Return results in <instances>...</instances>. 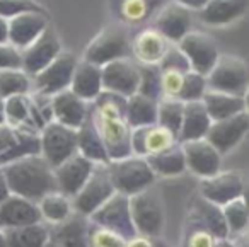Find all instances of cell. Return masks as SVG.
Instances as JSON below:
<instances>
[{
	"instance_id": "cell-1",
	"label": "cell",
	"mask_w": 249,
	"mask_h": 247,
	"mask_svg": "<svg viewBox=\"0 0 249 247\" xmlns=\"http://www.w3.org/2000/svg\"><path fill=\"white\" fill-rule=\"evenodd\" d=\"M89 116L106 147L109 162L133 155V130L126 118V99L124 97L103 90L99 97L89 104Z\"/></svg>"
},
{
	"instance_id": "cell-2",
	"label": "cell",
	"mask_w": 249,
	"mask_h": 247,
	"mask_svg": "<svg viewBox=\"0 0 249 247\" xmlns=\"http://www.w3.org/2000/svg\"><path fill=\"white\" fill-rule=\"evenodd\" d=\"M0 169L5 176L11 194L38 203L43 196L58 191L53 167L41 155H28Z\"/></svg>"
},
{
	"instance_id": "cell-3",
	"label": "cell",
	"mask_w": 249,
	"mask_h": 247,
	"mask_svg": "<svg viewBox=\"0 0 249 247\" xmlns=\"http://www.w3.org/2000/svg\"><path fill=\"white\" fill-rule=\"evenodd\" d=\"M107 169H109L111 181H113L116 193L128 196V198L154 186L157 179L147 159L139 157V155H128L124 159L111 160L107 164Z\"/></svg>"
},
{
	"instance_id": "cell-4",
	"label": "cell",
	"mask_w": 249,
	"mask_h": 247,
	"mask_svg": "<svg viewBox=\"0 0 249 247\" xmlns=\"http://www.w3.org/2000/svg\"><path fill=\"white\" fill-rule=\"evenodd\" d=\"M121 58H132V39L123 26L111 24L87 45L82 60L103 69L107 63Z\"/></svg>"
},
{
	"instance_id": "cell-5",
	"label": "cell",
	"mask_w": 249,
	"mask_h": 247,
	"mask_svg": "<svg viewBox=\"0 0 249 247\" xmlns=\"http://www.w3.org/2000/svg\"><path fill=\"white\" fill-rule=\"evenodd\" d=\"M132 220L137 233L160 237L166 227V208L160 193L154 186L130 198Z\"/></svg>"
},
{
	"instance_id": "cell-6",
	"label": "cell",
	"mask_w": 249,
	"mask_h": 247,
	"mask_svg": "<svg viewBox=\"0 0 249 247\" xmlns=\"http://www.w3.org/2000/svg\"><path fill=\"white\" fill-rule=\"evenodd\" d=\"M207 84L210 90L242 97L249 86V65L241 56L220 53L215 67L207 75Z\"/></svg>"
},
{
	"instance_id": "cell-7",
	"label": "cell",
	"mask_w": 249,
	"mask_h": 247,
	"mask_svg": "<svg viewBox=\"0 0 249 247\" xmlns=\"http://www.w3.org/2000/svg\"><path fill=\"white\" fill-rule=\"evenodd\" d=\"M114 193H116V189H114V184L111 181L107 164H96L92 174L87 179L84 188L72 198L73 212L80 213L84 216H90Z\"/></svg>"
},
{
	"instance_id": "cell-8",
	"label": "cell",
	"mask_w": 249,
	"mask_h": 247,
	"mask_svg": "<svg viewBox=\"0 0 249 247\" xmlns=\"http://www.w3.org/2000/svg\"><path fill=\"white\" fill-rule=\"evenodd\" d=\"M39 147H41L39 155L53 169L58 167L70 157L79 154V150H77V130L63 126L56 121H50L39 133Z\"/></svg>"
},
{
	"instance_id": "cell-9",
	"label": "cell",
	"mask_w": 249,
	"mask_h": 247,
	"mask_svg": "<svg viewBox=\"0 0 249 247\" xmlns=\"http://www.w3.org/2000/svg\"><path fill=\"white\" fill-rule=\"evenodd\" d=\"M79 63L77 56L70 52H62L46 69L33 77V89L38 96L53 97L58 92L70 89L75 67Z\"/></svg>"
},
{
	"instance_id": "cell-10",
	"label": "cell",
	"mask_w": 249,
	"mask_h": 247,
	"mask_svg": "<svg viewBox=\"0 0 249 247\" xmlns=\"http://www.w3.org/2000/svg\"><path fill=\"white\" fill-rule=\"evenodd\" d=\"M89 222L111 230L126 240L137 235L132 220V210H130V198L120 193H114L101 208H97L89 216Z\"/></svg>"
},
{
	"instance_id": "cell-11",
	"label": "cell",
	"mask_w": 249,
	"mask_h": 247,
	"mask_svg": "<svg viewBox=\"0 0 249 247\" xmlns=\"http://www.w3.org/2000/svg\"><path fill=\"white\" fill-rule=\"evenodd\" d=\"M39 133L35 130L0 124V167L28 155H39Z\"/></svg>"
},
{
	"instance_id": "cell-12",
	"label": "cell",
	"mask_w": 249,
	"mask_h": 247,
	"mask_svg": "<svg viewBox=\"0 0 249 247\" xmlns=\"http://www.w3.org/2000/svg\"><path fill=\"white\" fill-rule=\"evenodd\" d=\"M178 48L186 56L190 69L207 77L217 63L220 52L213 38L200 31H190L179 43Z\"/></svg>"
},
{
	"instance_id": "cell-13",
	"label": "cell",
	"mask_w": 249,
	"mask_h": 247,
	"mask_svg": "<svg viewBox=\"0 0 249 247\" xmlns=\"http://www.w3.org/2000/svg\"><path fill=\"white\" fill-rule=\"evenodd\" d=\"M140 65L133 58H121L103 67V90L128 99L139 92Z\"/></svg>"
},
{
	"instance_id": "cell-14",
	"label": "cell",
	"mask_w": 249,
	"mask_h": 247,
	"mask_svg": "<svg viewBox=\"0 0 249 247\" xmlns=\"http://www.w3.org/2000/svg\"><path fill=\"white\" fill-rule=\"evenodd\" d=\"M244 189V179L237 171H220L207 179H200L198 194L217 206H224L241 198Z\"/></svg>"
},
{
	"instance_id": "cell-15",
	"label": "cell",
	"mask_w": 249,
	"mask_h": 247,
	"mask_svg": "<svg viewBox=\"0 0 249 247\" xmlns=\"http://www.w3.org/2000/svg\"><path fill=\"white\" fill-rule=\"evenodd\" d=\"M62 52V41H60L58 35L52 26H48L45 33L33 45H29L28 48L21 52L22 70L33 79L43 69H46Z\"/></svg>"
},
{
	"instance_id": "cell-16",
	"label": "cell",
	"mask_w": 249,
	"mask_h": 247,
	"mask_svg": "<svg viewBox=\"0 0 249 247\" xmlns=\"http://www.w3.org/2000/svg\"><path fill=\"white\" fill-rule=\"evenodd\" d=\"M186 160V171L195 174L198 179H207L222 171V155L207 140H193L181 143Z\"/></svg>"
},
{
	"instance_id": "cell-17",
	"label": "cell",
	"mask_w": 249,
	"mask_h": 247,
	"mask_svg": "<svg viewBox=\"0 0 249 247\" xmlns=\"http://www.w3.org/2000/svg\"><path fill=\"white\" fill-rule=\"evenodd\" d=\"M249 131V114L239 113L232 118L222 121H212L210 130L207 133V140L218 150V154L224 157L229 152H232L248 135Z\"/></svg>"
},
{
	"instance_id": "cell-18",
	"label": "cell",
	"mask_w": 249,
	"mask_h": 247,
	"mask_svg": "<svg viewBox=\"0 0 249 247\" xmlns=\"http://www.w3.org/2000/svg\"><path fill=\"white\" fill-rule=\"evenodd\" d=\"M154 29L159 31L171 45H178L191 31V11L169 0L154 16Z\"/></svg>"
},
{
	"instance_id": "cell-19",
	"label": "cell",
	"mask_w": 249,
	"mask_h": 247,
	"mask_svg": "<svg viewBox=\"0 0 249 247\" xmlns=\"http://www.w3.org/2000/svg\"><path fill=\"white\" fill-rule=\"evenodd\" d=\"M94 162H90L89 159H86L84 155L75 154L73 157H70L69 160H65L63 164H60L58 167L53 169L55 172V181H56V189L62 194L69 196L70 199L84 188V184L87 182V179L90 177L94 171Z\"/></svg>"
},
{
	"instance_id": "cell-20",
	"label": "cell",
	"mask_w": 249,
	"mask_h": 247,
	"mask_svg": "<svg viewBox=\"0 0 249 247\" xmlns=\"http://www.w3.org/2000/svg\"><path fill=\"white\" fill-rule=\"evenodd\" d=\"M176 143H179L176 135L157 123L150 126L135 128L132 131V154L139 157H152Z\"/></svg>"
},
{
	"instance_id": "cell-21",
	"label": "cell",
	"mask_w": 249,
	"mask_h": 247,
	"mask_svg": "<svg viewBox=\"0 0 249 247\" xmlns=\"http://www.w3.org/2000/svg\"><path fill=\"white\" fill-rule=\"evenodd\" d=\"M48 26V16L43 12H28L9 19V43L22 52L33 45Z\"/></svg>"
},
{
	"instance_id": "cell-22",
	"label": "cell",
	"mask_w": 249,
	"mask_h": 247,
	"mask_svg": "<svg viewBox=\"0 0 249 247\" xmlns=\"http://www.w3.org/2000/svg\"><path fill=\"white\" fill-rule=\"evenodd\" d=\"M52 113L53 121L72 130H79L89 116V103L67 89L52 97Z\"/></svg>"
},
{
	"instance_id": "cell-23",
	"label": "cell",
	"mask_w": 249,
	"mask_h": 247,
	"mask_svg": "<svg viewBox=\"0 0 249 247\" xmlns=\"http://www.w3.org/2000/svg\"><path fill=\"white\" fill-rule=\"evenodd\" d=\"M171 43L154 28L142 29L132 39V56L139 65H159Z\"/></svg>"
},
{
	"instance_id": "cell-24",
	"label": "cell",
	"mask_w": 249,
	"mask_h": 247,
	"mask_svg": "<svg viewBox=\"0 0 249 247\" xmlns=\"http://www.w3.org/2000/svg\"><path fill=\"white\" fill-rule=\"evenodd\" d=\"M41 223L38 203H33L18 194H11L0 205V229H18V227Z\"/></svg>"
},
{
	"instance_id": "cell-25",
	"label": "cell",
	"mask_w": 249,
	"mask_h": 247,
	"mask_svg": "<svg viewBox=\"0 0 249 247\" xmlns=\"http://www.w3.org/2000/svg\"><path fill=\"white\" fill-rule=\"evenodd\" d=\"M89 216L73 212L65 222L53 225L50 240L58 247H89Z\"/></svg>"
},
{
	"instance_id": "cell-26",
	"label": "cell",
	"mask_w": 249,
	"mask_h": 247,
	"mask_svg": "<svg viewBox=\"0 0 249 247\" xmlns=\"http://www.w3.org/2000/svg\"><path fill=\"white\" fill-rule=\"evenodd\" d=\"M188 222L201 225L208 229L217 239H229V230L225 225L222 206H217L213 203L207 201L196 194L190 203V212H188Z\"/></svg>"
},
{
	"instance_id": "cell-27",
	"label": "cell",
	"mask_w": 249,
	"mask_h": 247,
	"mask_svg": "<svg viewBox=\"0 0 249 247\" xmlns=\"http://www.w3.org/2000/svg\"><path fill=\"white\" fill-rule=\"evenodd\" d=\"M70 90L86 103H92L103 92V69L86 60H79L72 77Z\"/></svg>"
},
{
	"instance_id": "cell-28",
	"label": "cell",
	"mask_w": 249,
	"mask_h": 247,
	"mask_svg": "<svg viewBox=\"0 0 249 247\" xmlns=\"http://www.w3.org/2000/svg\"><path fill=\"white\" fill-rule=\"evenodd\" d=\"M249 0H208L201 11L200 21L208 26H227L246 14Z\"/></svg>"
},
{
	"instance_id": "cell-29",
	"label": "cell",
	"mask_w": 249,
	"mask_h": 247,
	"mask_svg": "<svg viewBox=\"0 0 249 247\" xmlns=\"http://www.w3.org/2000/svg\"><path fill=\"white\" fill-rule=\"evenodd\" d=\"M210 124L212 120L208 116L203 101L184 103L183 123H181V130L179 135H178V141L184 143V141L201 140V138L207 137Z\"/></svg>"
},
{
	"instance_id": "cell-30",
	"label": "cell",
	"mask_w": 249,
	"mask_h": 247,
	"mask_svg": "<svg viewBox=\"0 0 249 247\" xmlns=\"http://www.w3.org/2000/svg\"><path fill=\"white\" fill-rule=\"evenodd\" d=\"M111 12L123 24H142L159 11L160 0H109Z\"/></svg>"
},
{
	"instance_id": "cell-31",
	"label": "cell",
	"mask_w": 249,
	"mask_h": 247,
	"mask_svg": "<svg viewBox=\"0 0 249 247\" xmlns=\"http://www.w3.org/2000/svg\"><path fill=\"white\" fill-rule=\"evenodd\" d=\"M77 150L94 164H109L106 147H104L90 116H87L84 124L77 130Z\"/></svg>"
},
{
	"instance_id": "cell-32",
	"label": "cell",
	"mask_w": 249,
	"mask_h": 247,
	"mask_svg": "<svg viewBox=\"0 0 249 247\" xmlns=\"http://www.w3.org/2000/svg\"><path fill=\"white\" fill-rule=\"evenodd\" d=\"M201 101L212 121H222L239 113H244V99L241 96H232V94L208 89Z\"/></svg>"
},
{
	"instance_id": "cell-33",
	"label": "cell",
	"mask_w": 249,
	"mask_h": 247,
	"mask_svg": "<svg viewBox=\"0 0 249 247\" xmlns=\"http://www.w3.org/2000/svg\"><path fill=\"white\" fill-rule=\"evenodd\" d=\"M147 162L157 177H176L186 171V160L181 143L173 145L152 157H147Z\"/></svg>"
},
{
	"instance_id": "cell-34",
	"label": "cell",
	"mask_w": 249,
	"mask_h": 247,
	"mask_svg": "<svg viewBox=\"0 0 249 247\" xmlns=\"http://www.w3.org/2000/svg\"><path fill=\"white\" fill-rule=\"evenodd\" d=\"M157 104L159 101H154L139 92L126 99V118L132 130L157 123Z\"/></svg>"
},
{
	"instance_id": "cell-35",
	"label": "cell",
	"mask_w": 249,
	"mask_h": 247,
	"mask_svg": "<svg viewBox=\"0 0 249 247\" xmlns=\"http://www.w3.org/2000/svg\"><path fill=\"white\" fill-rule=\"evenodd\" d=\"M7 247H46L50 242V229L43 223L4 229Z\"/></svg>"
},
{
	"instance_id": "cell-36",
	"label": "cell",
	"mask_w": 249,
	"mask_h": 247,
	"mask_svg": "<svg viewBox=\"0 0 249 247\" xmlns=\"http://www.w3.org/2000/svg\"><path fill=\"white\" fill-rule=\"evenodd\" d=\"M38 208L39 213H41V220H46L52 225H58V223L65 222L73 213L72 199L69 196L62 194L60 191L43 196L38 201Z\"/></svg>"
},
{
	"instance_id": "cell-37",
	"label": "cell",
	"mask_w": 249,
	"mask_h": 247,
	"mask_svg": "<svg viewBox=\"0 0 249 247\" xmlns=\"http://www.w3.org/2000/svg\"><path fill=\"white\" fill-rule=\"evenodd\" d=\"M184 103L179 99H167L162 97L157 104V124L169 130L173 135H179L181 123H183Z\"/></svg>"
},
{
	"instance_id": "cell-38",
	"label": "cell",
	"mask_w": 249,
	"mask_h": 247,
	"mask_svg": "<svg viewBox=\"0 0 249 247\" xmlns=\"http://www.w3.org/2000/svg\"><path fill=\"white\" fill-rule=\"evenodd\" d=\"M33 89V80L24 70H4L0 72V99L12 96H26Z\"/></svg>"
},
{
	"instance_id": "cell-39",
	"label": "cell",
	"mask_w": 249,
	"mask_h": 247,
	"mask_svg": "<svg viewBox=\"0 0 249 247\" xmlns=\"http://www.w3.org/2000/svg\"><path fill=\"white\" fill-rule=\"evenodd\" d=\"M222 213H224L225 225H227L229 230V239L249 229V212L241 198L222 206Z\"/></svg>"
},
{
	"instance_id": "cell-40",
	"label": "cell",
	"mask_w": 249,
	"mask_h": 247,
	"mask_svg": "<svg viewBox=\"0 0 249 247\" xmlns=\"http://www.w3.org/2000/svg\"><path fill=\"white\" fill-rule=\"evenodd\" d=\"M139 94L154 101L162 99V72L159 65H140Z\"/></svg>"
},
{
	"instance_id": "cell-41",
	"label": "cell",
	"mask_w": 249,
	"mask_h": 247,
	"mask_svg": "<svg viewBox=\"0 0 249 247\" xmlns=\"http://www.w3.org/2000/svg\"><path fill=\"white\" fill-rule=\"evenodd\" d=\"M207 90H208L207 77L190 70L188 73H184L183 87H181V92H179V97H178V99L183 101V103L201 101Z\"/></svg>"
},
{
	"instance_id": "cell-42",
	"label": "cell",
	"mask_w": 249,
	"mask_h": 247,
	"mask_svg": "<svg viewBox=\"0 0 249 247\" xmlns=\"http://www.w3.org/2000/svg\"><path fill=\"white\" fill-rule=\"evenodd\" d=\"M218 242H220V239H217L208 229L191 222L186 223V230H184V237H183V247H217Z\"/></svg>"
},
{
	"instance_id": "cell-43",
	"label": "cell",
	"mask_w": 249,
	"mask_h": 247,
	"mask_svg": "<svg viewBox=\"0 0 249 247\" xmlns=\"http://www.w3.org/2000/svg\"><path fill=\"white\" fill-rule=\"evenodd\" d=\"M28 12L46 14V11L36 0H0V18L7 19V21L21 14H28Z\"/></svg>"
},
{
	"instance_id": "cell-44",
	"label": "cell",
	"mask_w": 249,
	"mask_h": 247,
	"mask_svg": "<svg viewBox=\"0 0 249 247\" xmlns=\"http://www.w3.org/2000/svg\"><path fill=\"white\" fill-rule=\"evenodd\" d=\"M90 223V222H89ZM89 247H126V239L99 225H89Z\"/></svg>"
},
{
	"instance_id": "cell-45",
	"label": "cell",
	"mask_w": 249,
	"mask_h": 247,
	"mask_svg": "<svg viewBox=\"0 0 249 247\" xmlns=\"http://www.w3.org/2000/svg\"><path fill=\"white\" fill-rule=\"evenodd\" d=\"M160 72H162V97L178 99L183 87L184 72L179 70H160Z\"/></svg>"
},
{
	"instance_id": "cell-46",
	"label": "cell",
	"mask_w": 249,
	"mask_h": 247,
	"mask_svg": "<svg viewBox=\"0 0 249 247\" xmlns=\"http://www.w3.org/2000/svg\"><path fill=\"white\" fill-rule=\"evenodd\" d=\"M4 70H22V53L11 43L0 45V72Z\"/></svg>"
},
{
	"instance_id": "cell-47",
	"label": "cell",
	"mask_w": 249,
	"mask_h": 247,
	"mask_svg": "<svg viewBox=\"0 0 249 247\" xmlns=\"http://www.w3.org/2000/svg\"><path fill=\"white\" fill-rule=\"evenodd\" d=\"M126 247H169L162 240V237H150V235H133L126 240Z\"/></svg>"
},
{
	"instance_id": "cell-48",
	"label": "cell",
	"mask_w": 249,
	"mask_h": 247,
	"mask_svg": "<svg viewBox=\"0 0 249 247\" xmlns=\"http://www.w3.org/2000/svg\"><path fill=\"white\" fill-rule=\"evenodd\" d=\"M173 2H178V4L184 5L190 11H201L205 5L208 4V0H173Z\"/></svg>"
},
{
	"instance_id": "cell-49",
	"label": "cell",
	"mask_w": 249,
	"mask_h": 247,
	"mask_svg": "<svg viewBox=\"0 0 249 247\" xmlns=\"http://www.w3.org/2000/svg\"><path fill=\"white\" fill-rule=\"evenodd\" d=\"M9 196H11V189H9V186H7L4 172H2V169H0V205H2Z\"/></svg>"
},
{
	"instance_id": "cell-50",
	"label": "cell",
	"mask_w": 249,
	"mask_h": 247,
	"mask_svg": "<svg viewBox=\"0 0 249 247\" xmlns=\"http://www.w3.org/2000/svg\"><path fill=\"white\" fill-rule=\"evenodd\" d=\"M231 240L234 244V247H249V229L246 232L239 233V235L232 237Z\"/></svg>"
},
{
	"instance_id": "cell-51",
	"label": "cell",
	"mask_w": 249,
	"mask_h": 247,
	"mask_svg": "<svg viewBox=\"0 0 249 247\" xmlns=\"http://www.w3.org/2000/svg\"><path fill=\"white\" fill-rule=\"evenodd\" d=\"M9 43V21L0 18V45Z\"/></svg>"
},
{
	"instance_id": "cell-52",
	"label": "cell",
	"mask_w": 249,
	"mask_h": 247,
	"mask_svg": "<svg viewBox=\"0 0 249 247\" xmlns=\"http://www.w3.org/2000/svg\"><path fill=\"white\" fill-rule=\"evenodd\" d=\"M241 199L244 201L246 208H248V212H249V182H244V189H242Z\"/></svg>"
},
{
	"instance_id": "cell-53",
	"label": "cell",
	"mask_w": 249,
	"mask_h": 247,
	"mask_svg": "<svg viewBox=\"0 0 249 247\" xmlns=\"http://www.w3.org/2000/svg\"><path fill=\"white\" fill-rule=\"evenodd\" d=\"M242 99H244V111L249 114V86H248V89H246V92H244V96H242Z\"/></svg>"
},
{
	"instance_id": "cell-54",
	"label": "cell",
	"mask_w": 249,
	"mask_h": 247,
	"mask_svg": "<svg viewBox=\"0 0 249 247\" xmlns=\"http://www.w3.org/2000/svg\"><path fill=\"white\" fill-rule=\"evenodd\" d=\"M217 247H234V244H232L231 239H224L217 244Z\"/></svg>"
},
{
	"instance_id": "cell-55",
	"label": "cell",
	"mask_w": 249,
	"mask_h": 247,
	"mask_svg": "<svg viewBox=\"0 0 249 247\" xmlns=\"http://www.w3.org/2000/svg\"><path fill=\"white\" fill-rule=\"evenodd\" d=\"M0 247H7V242H5V233L2 229H0Z\"/></svg>"
},
{
	"instance_id": "cell-56",
	"label": "cell",
	"mask_w": 249,
	"mask_h": 247,
	"mask_svg": "<svg viewBox=\"0 0 249 247\" xmlns=\"http://www.w3.org/2000/svg\"><path fill=\"white\" fill-rule=\"evenodd\" d=\"M46 247H58V246H56V244H53V242H52V240H50V242H48V244H46Z\"/></svg>"
}]
</instances>
